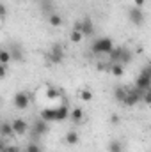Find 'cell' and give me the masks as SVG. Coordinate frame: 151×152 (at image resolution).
I'll list each match as a JSON object with an SVG mask.
<instances>
[{"label": "cell", "instance_id": "cell-1", "mask_svg": "<svg viewBox=\"0 0 151 152\" xmlns=\"http://www.w3.org/2000/svg\"><path fill=\"white\" fill-rule=\"evenodd\" d=\"M114 50V42L110 37H100L96 39L91 46V51L94 55H109L110 51Z\"/></svg>", "mask_w": 151, "mask_h": 152}, {"label": "cell", "instance_id": "cell-2", "mask_svg": "<svg viewBox=\"0 0 151 152\" xmlns=\"http://www.w3.org/2000/svg\"><path fill=\"white\" fill-rule=\"evenodd\" d=\"M135 88L142 90V92L151 88V67H146V69L141 71V75L137 76V80H135Z\"/></svg>", "mask_w": 151, "mask_h": 152}, {"label": "cell", "instance_id": "cell-3", "mask_svg": "<svg viewBox=\"0 0 151 152\" xmlns=\"http://www.w3.org/2000/svg\"><path fill=\"white\" fill-rule=\"evenodd\" d=\"M13 103H14V108H18V110H25V108H29V104H30V96H29L27 92L21 90V92L14 94Z\"/></svg>", "mask_w": 151, "mask_h": 152}, {"label": "cell", "instance_id": "cell-4", "mask_svg": "<svg viewBox=\"0 0 151 152\" xmlns=\"http://www.w3.org/2000/svg\"><path fill=\"white\" fill-rule=\"evenodd\" d=\"M142 90H137V88H133V90H128V96H126V99L123 101V104L124 106H135L141 99H142Z\"/></svg>", "mask_w": 151, "mask_h": 152}, {"label": "cell", "instance_id": "cell-5", "mask_svg": "<svg viewBox=\"0 0 151 152\" xmlns=\"http://www.w3.org/2000/svg\"><path fill=\"white\" fill-rule=\"evenodd\" d=\"M128 16H130V21L133 25H142L144 23V12H142L141 7H132L128 11Z\"/></svg>", "mask_w": 151, "mask_h": 152}, {"label": "cell", "instance_id": "cell-6", "mask_svg": "<svg viewBox=\"0 0 151 152\" xmlns=\"http://www.w3.org/2000/svg\"><path fill=\"white\" fill-rule=\"evenodd\" d=\"M76 28H80V30H82V34H84L85 37H89V36H93V34H94V25H93V21H91L89 18H84V20L76 25Z\"/></svg>", "mask_w": 151, "mask_h": 152}, {"label": "cell", "instance_id": "cell-7", "mask_svg": "<svg viewBox=\"0 0 151 152\" xmlns=\"http://www.w3.org/2000/svg\"><path fill=\"white\" fill-rule=\"evenodd\" d=\"M13 129H14V134H25L29 131V124L23 120V118H14L13 122Z\"/></svg>", "mask_w": 151, "mask_h": 152}, {"label": "cell", "instance_id": "cell-8", "mask_svg": "<svg viewBox=\"0 0 151 152\" xmlns=\"http://www.w3.org/2000/svg\"><path fill=\"white\" fill-rule=\"evenodd\" d=\"M46 131H48V122H46V120H43V118H38V120L34 122L32 134H34V136H41V134H44Z\"/></svg>", "mask_w": 151, "mask_h": 152}, {"label": "cell", "instance_id": "cell-9", "mask_svg": "<svg viewBox=\"0 0 151 152\" xmlns=\"http://www.w3.org/2000/svg\"><path fill=\"white\" fill-rule=\"evenodd\" d=\"M50 58H52V62H55V64H61V62H62V58H64V51H62V46H61V44H55V46L52 48V51H50Z\"/></svg>", "mask_w": 151, "mask_h": 152}, {"label": "cell", "instance_id": "cell-10", "mask_svg": "<svg viewBox=\"0 0 151 152\" xmlns=\"http://www.w3.org/2000/svg\"><path fill=\"white\" fill-rule=\"evenodd\" d=\"M70 115L71 113H70V110H68L66 104H59V106L55 108V122H62V120H66Z\"/></svg>", "mask_w": 151, "mask_h": 152}, {"label": "cell", "instance_id": "cell-11", "mask_svg": "<svg viewBox=\"0 0 151 152\" xmlns=\"http://www.w3.org/2000/svg\"><path fill=\"white\" fill-rule=\"evenodd\" d=\"M41 118L46 122H55V108H44L41 110Z\"/></svg>", "mask_w": 151, "mask_h": 152}, {"label": "cell", "instance_id": "cell-12", "mask_svg": "<svg viewBox=\"0 0 151 152\" xmlns=\"http://www.w3.org/2000/svg\"><path fill=\"white\" fill-rule=\"evenodd\" d=\"M126 96H128V88H124V87H117L114 90V99L119 101V103H123L126 99Z\"/></svg>", "mask_w": 151, "mask_h": 152}, {"label": "cell", "instance_id": "cell-13", "mask_svg": "<svg viewBox=\"0 0 151 152\" xmlns=\"http://www.w3.org/2000/svg\"><path fill=\"white\" fill-rule=\"evenodd\" d=\"M2 136L4 138H7V136H11V134H14V129H13V124H9V122H2Z\"/></svg>", "mask_w": 151, "mask_h": 152}, {"label": "cell", "instance_id": "cell-14", "mask_svg": "<svg viewBox=\"0 0 151 152\" xmlns=\"http://www.w3.org/2000/svg\"><path fill=\"white\" fill-rule=\"evenodd\" d=\"M84 37H85V36H84V34H82V30H80V28H76V27H75V30L70 34V39H71V42H75V44H78V42H80V41H82Z\"/></svg>", "mask_w": 151, "mask_h": 152}, {"label": "cell", "instance_id": "cell-15", "mask_svg": "<svg viewBox=\"0 0 151 152\" xmlns=\"http://www.w3.org/2000/svg\"><path fill=\"white\" fill-rule=\"evenodd\" d=\"M66 143L68 145H76L78 143V134H76L75 131H68L66 133Z\"/></svg>", "mask_w": 151, "mask_h": 152}, {"label": "cell", "instance_id": "cell-16", "mask_svg": "<svg viewBox=\"0 0 151 152\" xmlns=\"http://www.w3.org/2000/svg\"><path fill=\"white\" fill-rule=\"evenodd\" d=\"M70 117H71V120L76 122V124H78V122H82V118H84V112H82V108H75V110L71 112Z\"/></svg>", "mask_w": 151, "mask_h": 152}, {"label": "cell", "instance_id": "cell-17", "mask_svg": "<svg viewBox=\"0 0 151 152\" xmlns=\"http://www.w3.org/2000/svg\"><path fill=\"white\" fill-rule=\"evenodd\" d=\"M11 58H13V55H11L7 50H2V51H0V64L7 66V64L11 62Z\"/></svg>", "mask_w": 151, "mask_h": 152}, {"label": "cell", "instance_id": "cell-18", "mask_svg": "<svg viewBox=\"0 0 151 152\" xmlns=\"http://www.w3.org/2000/svg\"><path fill=\"white\" fill-rule=\"evenodd\" d=\"M109 152H123V143L117 142V140L110 142V143H109Z\"/></svg>", "mask_w": 151, "mask_h": 152}, {"label": "cell", "instance_id": "cell-19", "mask_svg": "<svg viewBox=\"0 0 151 152\" xmlns=\"http://www.w3.org/2000/svg\"><path fill=\"white\" fill-rule=\"evenodd\" d=\"M46 97H48L50 101L59 99V97H61V90H57V88H48V90H46Z\"/></svg>", "mask_w": 151, "mask_h": 152}, {"label": "cell", "instance_id": "cell-20", "mask_svg": "<svg viewBox=\"0 0 151 152\" xmlns=\"http://www.w3.org/2000/svg\"><path fill=\"white\" fill-rule=\"evenodd\" d=\"M110 73H112L114 76H123L124 69H123L121 64H112V66H110Z\"/></svg>", "mask_w": 151, "mask_h": 152}, {"label": "cell", "instance_id": "cell-21", "mask_svg": "<svg viewBox=\"0 0 151 152\" xmlns=\"http://www.w3.org/2000/svg\"><path fill=\"white\" fill-rule=\"evenodd\" d=\"M48 21H50V25H52V27H61V25H62V18H61L59 14H52Z\"/></svg>", "mask_w": 151, "mask_h": 152}, {"label": "cell", "instance_id": "cell-22", "mask_svg": "<svg viewBox=\"0 0 151 152\" xmlns=\"http://www.w3.org/2000/svg\"><path fill=\"white\" fill-rule=\"evenodd\" d=\"M11 55H13V58H14L16 62H21V60H23V53H21V50H20L18 46H14V50L11 51Z\"/></svg>", "mask_w": 151, "mask_h": 152}, {"label": "cell", "instance_id": "cell-23", "mask_svg": "<svg viewBox=\"0 0 151 152\" xmlns=\"http://www.w3.org/2000/svg\"><path fill=\"white\" fill-rule=\"evenodd\" d=\"M80 99H82V101H85V103H87V101H91V99H93V92H91L89 88L80 90Z\"/></svg>", "mask_w": 151, "mask_h": 152}, {"label": "cell", "instance_id": "cell-24", "mask_svg": "<svg viewBox=\"0 0 151 152\" xmlns=\"http://www.w3.org/2000/svg\"><path fill=\"white\" fill-rule=\"evenodd\" d=\"M142 101H144L146 104H151V88L144 90V94H142Z\"/></svg>", "mask_w": 151, "mask_h": 152}, {"label": "cell", "instance_id": "cell-25", "mask_svg": "<svg viewBox=\"0 0 151 152\" xmlns=\"http://www.w3.org/2000/svg\"><path fill=\"white\" fill-rule=\"evenodd\" d=\"M27 152H43V151H41V147L36 145V143H29L27 145Z\"/></svg>", "mask_w": 151, "mask_h": 152}, {"label": "cell", "instance_id": "cell-26", "mask_svg": "<svg viewBox=\"0 0 151 152\" xmlns=\"http://www.w3.org/2000/svg\"><path fill=\"white\" fill-rule=\"evenodd\" d=\"M5 75H7V66L0 64V78H5Z\"/></svg>", "mask_w": 151, "mask_h": 152}, {"label": "cell", "instance_id": "cell-27", "mask_svg": "<svg viewBox=\"0 0 151 152\" xmlns=\"http://www.w3.org/2000/svg\"><path fill=\"white\" fill-rule=\"evenodd\" d=\"M144 2H146V0H133V4H135V7H141V9H142V5H144Z\"/></svg>", "mask_w": 151, "mask_h": 152}, {"label": "cell", "instance_id": "cell-28", "mask_svg": "<svg viewBox=\"0 0 151 152\" xmlns=\"http://www.w3.org/2000/svg\"><path fill=\"white\" fill-rule=\"evenodd\" d=\"M0 14H2V20L5 18V14H7V9H5V5H2L0 7Z\"/></svg>", "mask_w": 151, "mask_h": 152}, {"label": "cell", "instance_id": "cell-29", "mask_svg": "<svg viewBox=\"0 0 151 152\" xmlns=\"http://www.w3.org/2000/svg\"><path fill=\"white\" fill-rule=\"evenodd\" d=\"M2 152H18V151H16L14 147H5V149H4Z\"/></svg>", "mask_w": 151, "mask_h": 152}, {"label": "cell", "instance_id": "cell-30", "mask_svg": "<svg viewBox=\"0 0 151 152\" xmlns=\"http://www.w3.org/2000/svg\"><path fill=\"white\" fill-rule=\"evenodd\" d=\"M112 122H114V124H117V122H119V117H117V115H112Z\"/></svg>", "mask_w": 151, "mask_h": 152}, {"label": "cell", "instance_id": "cell-31", "mask_svg": "<svg viewBox=\"0 0 151 152\" xmlns=\"http://www.w3.org/2000/svg\"><path fill=\"white\" fill-rule=\"evenodd\" d=\"M150 129H151V127H150Z\"/></svg>", "mask_w": 151, "mask_h": 152}, {"label": "cell", "instance_id": "cell-32", "mask_svg": "<svg viewBox=\"0 0 151 152\" xmlns=\"http://www.w3.org/2000/svg\"><path fill=\"white\" fill-rule=\"evenodd\" d=\"M25 152H27V151H25Z\"/></svg>", "mask_w": 151, "mask_h": 152}]
</instances>
